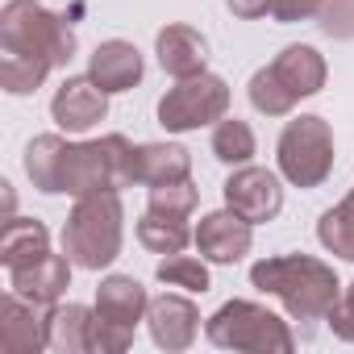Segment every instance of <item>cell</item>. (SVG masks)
Here are the masks:
<instances>
[{
	"instance_id": "25",
	"label": "cell",
	"mask_w": 354,
	"mask_h": 354,
	"mask_svg": "<svg viewBox=\"0 0 354 354\" xmlns=\"http://www.w3.org/2000/svg\"><path fill=\"white\" fill-rule=\"evenodd\" d=\"M158 283L167 288H184V292H209V267L192 254H162V263L154 267Z\"/></svg>"
},
{
	"instance_id": "6",
	"label": "cell",
	"mask_w": 354,
	"mask_h": 354,
	"mask_svg": "<svg viewBox=\"0 0 354 354\" xmlns=\"http://www.w3.org/2000/svg\"><path fill=\"white\" fill-rule=\"evenodd\" d=\"M279 175L296 188H321L333 171V129L325 117H296L275 142Z\"/></svg>"
},
{
	"instance_id": "5",
	"label": "cell",
	"mask_w": 354,
	"mask_h": 354,
	"mask_svg": "<svg viewBox=\"0 0 354 354\" xmlns=\"http://www.w3.org/2000/svg\"><path fill=\"white\" fill-rule=\"evenodd\" d=\"M209 342L221 350H242V354H292L296 337L288 329V321H279L271 308L254 304V300H230L221 304L209 325H205Z\"/></svg>"
},
{
	"instance_id": "23",
	"label": "cell",
	"mask_w": 354,
	"mask_h": 354,
	"mask_svg": "<svg viewBox=\"0 0 354 354\" xmlns=\"http://www.w3.org/2000/svg\"><path fill=\"white\" fill-rule=\"evenodd\" d=\"M317 238H321V246H325L329 254L354 263V188H350V196H346L342 205H333V209L321 213Z\"/></svg>"
},
{
	"instance_id": "20",
	"label": "cell",
	"mask_w": 354,
	"mask_h": 354,
	"mask_svg": "<svg viewBox=\"0 0 354 354\" xmlns=\"http://www.w3.org/2000/svg\"><path fill=\"white\" fill-rule=\"evenodd\" d=\"M46 250H50V234L42 221H34V217H9L5 221V234H0V263L5 267L34 263Z\"/></svg>"
},
{
	"instance_id": "19",
	"label": "cell",
	"mask_w": 354,
	"mask_h": 354,
	"mask_svg": "<svg viewBox=\"0 0 354 354\" xmlns=\"http://www.w3.org/2000/svg\"><path fill=\"white\" fill-rule=\"evenodd\" d=\"M175 180H192V154L175 142H146L138 146V184L158 188Z\"/></svg>"
},
{
	"instance_id": "10",
	"label": "cell",
	"mask_w": 354,
	"mask_h": 354,
	"mask_svg": "<svg viewBox=\"0 0 354 354\" xmlns=\"http://www.w3.org/2000/svg\"><path fill=\"white\" fill-rule=\"evenodd\" d=\"M254 246V225L246 217H238L234 209H221V213H209L201 217L196 225V250L209 259V263H238L246 259Z\"/></svg>"
},
{
	"instance_id": "12",
	"label": "cell",
	"mask_w": 354,
	"mask_h": 354,
	"mask_svg": "<svg viewBox=\"0 0 354 354\" xmlns=\"http://www.w3.org/2000/svg\"><path fill=\"white\" fill-rule=\"evenodd\" d=\"M150 337L162 350H188L201 333V313L188 296H154L146 308Z\"/></svg>"
},
{
	"instance_id": "3",
	"label": "cell",
	"mask_w": 354,
	"mask_h": 354,
	"mask_svg": "<svg viewBox=\"0 0 354 354\" xmlns=\"http://www.w3.org/2000/svg\"><path fill=\"white\" fill-rule=\"evenodd\" d=\"M121 238H125V209L117 192H88L75 196V209L63 225V254L84 267V271H100L121 254Z\"/></svg>"
},
{
	"instance_id": "18",
	"label": "cell",
	"mask_w": 354,
	"mask_h": 354,
	"mask_svg": "<svg viewBox=\"0 0 354 354\" xmlns=\"http://www.w3.org/2000/svg\"><path fill=\"white\" fill-rule=\"evenodd\" d=\"M146 308H150V296H146V288L133 275H104L100 279V288H96V313L104 321L138 329V321L146 317Z\"/></svg>"
},
{
	"instance_id": "7",
	"label": "cell",
	"mask_w": 354,
	"mask_h": 354,
	"mask_svg": "<svg viewBox=\"0 0 354 354\" xmlns=\"http://www.w3.org/2000/svg\"><path fill=\"white\" fill-rule=\"evenodd\" d=\"M230 109V84L221 75H188L175 88H167V96L158 100V125L167 133H188V129H201V125H213L221 121Z\"/></svg>"
},
{
	"instance_id": "21",
	"label": "cell",
	"mask_w": 354,
	"mask_h": 354,
	"mask_svg": "<svg viewBox=\"0 0 354 354\" xmlns=\"http://www.w3.org/2000/svg\"><path fill=\"white\" fill-rule=\"evenodd\" d=\"M138 242L150 254H180L188 242H196V234L188 230V217H162V213H142L138 221Z\"/></svg>"
},
{
	"instance_id": "29",
	"label": "cell",
	"mask_w": 354,
	"mask_h": 354,
	"mask_svg": "<svg viewBox=\"0 0 354 354\" xmlns=\"http://www.w3.org/2000/svg\"><path fill=\"white\" fill-rule=\"evenodd\" d=\"M329 329L342 337V342H354V283H346L342 288V296H337V304L329 308Z\"/></svg>"
},
{
	"instance_id": "2",
	"label": "cell",
	"mask_w": 354,
	"mask_h": 354,
	"mask_svg": "<svg viewBox=\"0 0 354 354\" xmlns=\"http://www.w3.org/2000/svg\"><path fill=\"white\" fill-rule=\"evenodd\" d=\"M250 283L267 296H275L292 321H325L329 308L342 296V283L329 263L313 254H275L250 267Z\"/></svg>"
},
{
	"instance_id": "26",
	"label": "cell",
	"mask_w": 354,
	"mask_h": 354,
	"mask_svg": "<svg viewBox=\"0 0 354 354\" xmlns=\"http://www.w3.org/2000/svg\"><path fill=\"white\" fill-rule=\"evenodd\" d=\"M250 104L259 113H267V117H288L296 109V100L283 92V84L271 75V67H263V71L250 75Z\"/></svg>"
},
{
	"instance_id": "16",
	"label": "cell",
	"mask_w": 354,
	"mask_h": 354,
	"mask_svg": "<svg viewBox=\"0 0 354 354\" xmlns=\"http://www.w3.org/2000/svg\"><path fill=\"white\" fill-rule=\"evenodd\" d=\"M142 55H138V46L133 42H121V38H113V42H100L96 50H92V59H88V75L113 96V92H129L138 80H142Z\"/></svg>"
},
{
	"instance_id": "4",
	"label": "cell",
	"mask_w": 354,
	"mask_h": 354,
	"mask_svg": "<svg viewBox=\"0 0 354 354\" xmlns=\"http://www.w3.org/2000/svg\"><path fill=\"white\" fill-rule=\"evenodd\" d=\"M75 30L67 17L42 9L38 0H9L0 9V50L17 55H38L50 67H67L75 59Z\"/></svg>"
},
{
	"instance_id": "24",
	"label": "cell",
	"mask_w": 354,
	"mask_h": 354,
	"mask_svg": "<svg viewBox=\"0 0 354 354\" xmlns=\"http://www.w3.org/2000/svg\"><path fill=\"white\" fill-rule=\"evenodd\" d=\"M213 154L230 167H242L254 158V129L238 117H221L213 129Z\"/></svg>"
},
{
	"instance_id": "9",
	"label": "cell",
	"mask_w": 354,
	"mask_h": 354,
	"mask_svg": "<svg viewBox=\"0 0 354 354\" xmlns=\"http://www.w3.org/2000/svg\"><path fill=\"white\" fill-rule=\"evenodd\" d=\"M104 113H109V92L92 75H67L50 100V117L67 133H88L96 121H104Z\"/></svg>"
},
{
	"instance_id": "30",
	"label": "cell",
	"mask_w": 354,
	"mask_h": 354,
	"mask_svg": "<svg viewBox=\"0 0 354 354\" xmlns=\"http://www.w3.org/2000/svg\"><path fill=\"white\" fill-rule=\"evenodd\" d=\"M317 9H321V0H271V17L275 21H283V26H292V21H308V17H317Z\"/></svg>"
},
{
	"instance_id": "11",
	"label": "cell",
	"mask_w": 354,
	"mask_h": 354,
	"mask_svg": "<svg viewBox=\"0 0 354 354\" xmlns=\"http://www.w3.org/2000/svg\"><path fill=\"white\" fill-rule=\"evenodd\" d=\"M9 288L26 300H34L38 308L46 304H59V296L71 288V259L67 254H42L34 263H21V267H9Z\"/></svg>"
},
{
	"instance_id": "8",
	"label": "cell",
	"mask_w": 354,
	"mask_h": 354,
	"mask_svg": "<svg viewBox=\"0 0 354 354\" xmlns=\"http://www.w3.org/2000/svg\"><path fill=\"white\" fill-rule=\"evenodd\" d=\"M225 209H234L238 217H246L250 225L275 221L283 209V188H279V175L267 167H250L242 162L230 180H225Z\"/></svg>"
},
{
	"instance_id": "31",
	"label": "cell",
	"mask_w": 354,
	"mask_h": 354,
	"mask_svg": "<svg viewBox=\"0 0 354 354\" xmlns=\"http://www.w3.org/2000/svg\"><path fill=\"white\" fill-rule=\"evenodd\" d=\"M225 5H230V13H234V17H246V21H254V17H267L271 0H225Z\"/></svg>"
},
{
	"instance_id": "22",
	"label": "cell",
	"mask_w": 354,
	"mask_h": 354,
	"mask_svg": "<svg viewBox=\"0 0 354 354\" xmlns=\"http://www.w3.org/2000/svg\"><path fill=\"white\" fill-rule=\"evenodd\" d=\"M55 67L38 55H17V50H0V88L9 96H30L42 88V80Z\"/></svg>"
},
{
	"instance_id": "14",
	"label": "cell",
	"mask_w": 354,
	"mask_h": 354,
	"mask_svg": "<svg viewBox=\"0 0 354 354\" xmlns=\"http://www.w3.org/2000/svg\"><path fill=\"white\" fill-rule=\"evenodd\" d=\"M154 55H158V63H162L167 75L188 80V75H201V71H205V63H209V42H205L201 30L175 21V26L158 30V38H154Z\"/></svg>"
},
{
	"instance_id": "17",
	"label": "cell",
	"mask_w": 354,
	"mask_h": 354,
	"mask_svg": "<svg viewBox=\"0 0 354 354\" xmlns=\"http://www.w3.org/2000/svg\"><path fill=\"white\" fill-rule=\"evenodd\" d=\"M271 75L283 84V92L292 100H304L325 88V59L313 46H283L271 63Z\"/></svg>"
},
{
	"instance_id": "15",
	"label": "cell",
	"mask_w": 354,
	"mask_h": 354,
	"mask_svg": "<svg viewBox=\"0 0 354 354\" xmlns=\"http://www.w3.org/2000/svg\"><path fill=\"white\" fill-rule=\"evenodd\" d=\"M96 308L84 304H50L46 308V350L55 354H92Z\"/></svg>"
},
{
	"instance_id": "1",
	"label": "cell",
	"mask_w": 354,
	"mask_h": 354,
	"mask_svg": "<svg viewBox=\"0 0 354 354\" xmlns=\"http://www.w3.org/2000/svg\"><path fill=\"white\" fill-rule=\"evenodd\" d=\"M26 175L46 196L121 192L138 184V146L121 133H104L96 142H63L59 133H42L26 146Z\"/></svg>"
},
{
	"instance_id": "13",
	"label": "cell",
	"mask_w": 354,
	"mask_h": 354,
	"mask_svg": "<svg viewBox=\"0 0 354 354\" xmlns=\"http://www.w3.org/2000/svg\"><path fill=\"white\" fill-rule=\"evenodd\" d=\"M38 304L9 292L0 300V346L9 354H38L46 350V317L34 313Z\"/></svg>"
},
{
	"instance_id": "27",
	"label": "cell",
	"mask_w": 354,
	"mask_h": 354,
	"mask_svg": "<svg viewBox=\"0 0 354 354\" xmlns=\"http://www.w3.org/2000/svg\"><path fill=\"white\" fill-rule=\"evenodd\" d=\"M201 192L192 180H175V184H158L150 188V213H162V217H188L196 209Z\"/></svg>"
},
{
	"instance_id": "28",
	"label": "cell",
	"mask_w": 354,
	"mask_h": 354,
	"mask_svg": "<svg viewBox=\"0 0 354 354\" xmlns=\"http://www.w3.org/2000/svg\"><path fill=\"white\" fill-rule=\"evenodd\" d=\"M317 21L329 38H354V0H321Z\"/></svg>"
}]
</instances>
